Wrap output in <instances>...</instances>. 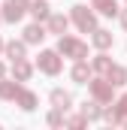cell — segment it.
Masks as SVG:
<instances>
[{
  "mask_svg": "<svg viewBox=\"0 0 127 130\" xmlns=\"http://www.w3.org/2000/svg\"><path fill=\"white\" fill-rule=\"evenodd\" d=\"M97 6H100V12H106V15L115 12V0H97Z\"/></svg>",
  "mask_w": 127,
  "mask_h": 130,
  "instance_id": "7a4b0ae2",
  "label": "cell"
},
{
  "mask_svg": "<svg viewBox=\"0 0 127 130\" xmlns=\"http://www.w3.org/2000/svg\"><path fill=\"white\" fill-rule=\"evenodd\" d=\"M64 24H67L64 18H55V21H52V27H55V30H64Z\"/></svg>",
  "mask_w": 127,
  "mask_h": 130,
  "instance_id": "5b68a950",
  "label": "cell"
},
{
  "mask_svg": "<svg viewBox=\"0 0 127 130\" xmlns=\"http://www.w3.org/2000/svg\"><path fill=\"white\" fill-rule=\"evenodd\" d=\"M39 36H42L39 27H30V30H27V39H39Z\"/></svg>",
  "mask_w": 127,
  "mask_h": 130,
  "instance_id": "277c9868",
  "label": "cell"
},
{
  "mask_svg": "<svg viewBox=\"0 0 127 130\" xmlns=\"http://www.w3.org/2000/svg\"><path fill=\"white\" fill-rule=\"evenodd\" d=\"M79 21H82V27H91V15L85 9H79Z\"/></svg>",
  "mask_w": 127,
  "mask_h": 130,
  "instance_id": "3957f363",
  "label": "cell"
},
{
  "mask_svg": "<svg viewBox=\"0 0 127 130\" xmlns=\"http://www.w3.org/2000/svg\"><path fill=\"white\" fill-rule=\"evenodd\" d=\"M24 12V0H12L9 6H6V18H18Z\"/></svg>",
  "mask_w": 127,
  "mask_h": 130,
  "instance_id": "6da1fadb",
  "label": "cell"
}]
</instances>
